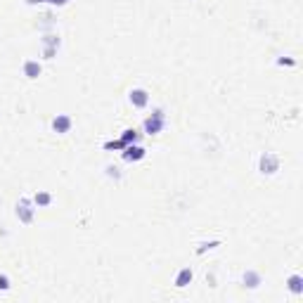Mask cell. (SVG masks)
<instances>
[{
  "label": "cell",
  "mask_w": 303,
  "mask_h": 303,
  "mask_svg": "<svg viewBox=\"0 0 303 303\" xmlns=\"http://www.w3.org/2000/svg\"><path fill=\"white\" fill-rule=\"evenodd\" d=\"M163 128H166V111H163L161 107L154 109V111L142 121V131L147 133V135H159Z\"/></svg>",
  "instance_id": "obj_1"
},
{
  "label": "cell",
  "mask_w": 303,
  "mask_h": 303,
  "mask_svg": "<svg viewBox=\"0 0 303 303\" xmlns=\"http://www.w3.org/2000/svg\"><path fill=\"white\" fill-rule=\"evenodd\" d=\"M15 213H17V218L22 220L24 225H31L33 218H36V204H33V199H29V197H22V199L17 202Z\"/></svg>",
  "instance_id": "obj_2"
},
{
  "label": "cell",
  "mask_w": 303,
  "mask_h": 303,
  "mask_svg": "<svg viewBox=\"0 0 303 303\" xmlns=\"http://www.w3.org/2000/svg\"><path fill=\"white\" fill-rule=\"evenodd\" d=\"M258 171L263 173V175H275V173L280 171V156L275 154V152L261 154V159H258Z\"/></svg>",
  "instance_id": "obj_3"
},
{
  "label": "cell",
  "mask_w": 303,
  "mask_h": 303,
  "mask_svg": "<svg viewBox=\"0 0 303 303\" xmlns=\"http://www.w3.org/2000/svg\"><path fill=\"white\" fill-rule=\"evenodd\" d=\"M149 100H152V97H149V93L145 88H133L131 93H128V102H131L135 109H145L149 104Z\"/></svg>",
  "instance_id": "obj_4"
},
{
  "label": "cell",
  "mask_w": 303,
  "mask_h": 303,
  "mask_svg": "<svg viewBox=\"0 0 303 303\" xmlns=\"http://www.w3.org/2000/svg\"><path fill=\"white\" fill-rule=\"evenodd\" d=\"M145 156H147V149H145V147H140L138 142H135V145H128V147L124 149V161H128V163L142 161Z\"/></svg>",
  "instance_id": "obj_5"
},
{
  "label": "cell",
  "mask_w": 303,
  "mask_h": 303,
  "mask_svg": "<svg viewBox=\"0 0 303 303\" xmlns=\"http://www.w3.org/2000/svg\"><path fill=\"white\" fill-rule=\"evenodd\" d=\"M52 131L54 133H59V135H64V133H69L71 131V126H74V118L69 116V114H57V116L52 118Z\"/></svg>",
  "instance_id": "obj_6"
},
{
  "label": "cell",
  "mask_w": 303,
  "mask_h": 303,
  "mask_svg": "<svg viewBox=\"0 0 303 303\" xmlns=\"http://www.w3.org/2000/svg\"><path fill=\"white\" fill-rule=\"evenodd\" d=\"M192 280H195V272H192V268H180L178 275H175V287L178 289H185L187 284H192Z\"/></svg>",
  "instance_id": "obj_7"
},
{
  "label": "cell",
  "mask_w": 303,
  "mask_h": 303,
  "mask_svg": "<svg viewBox=\"0 0 303 303\" xmlns=\"http://www.w3.org/2000/svg\"><path fill=\"white\" fill-rule=\"evenodd\" d=\"M22 69H24V76H26V78H31V81H33V78H38V76H40V71H43V67H40L38 59H26Z\"/></svg>",
  "instance_id": "obj_8"
},
{
  "label": "cell",
  "mask_w": 303,
  "mask_h": 303,
  "mask_svg": "<svg viewBox=\"0 0 303 303\" xmlns=\"http://www.w3.org/2000/svg\"><path fill=\"white\" fill-rule=\"evenodd\" d=\"M241 282H244V287L256 289L258 284L263 282V277H261V272H256V270H247L244 275H241Z\"/></svg>",
  "instance_id": "obj_9"
},
{
  "label": "cell",
  "mask_w": 303,
  "mask_h": 303,
  "mask_svg": "<svg viewBox=\"0 0 303 303\" xmlns=\"http://www.w3.org/2000/svg\"><path fill=\"white\" fill-rule=\"evenodd\" d=\"M287 289L291 291V294H303V277L298 275V272H294V275H289V280H287Z\"/></svg>",
  "instance_id": "obj_10"
},
{
  "label": "cell",
  "mask_w": 303,
  "mask_h": 303,
  "mask_svg": "<svg viewBox=\"0 0 303 303\" xmlns=\"http://www.w3.org/2000/svg\"><path fill=\"white\" fill-rule=\"evenodd\" d=\"M33 204H36V209H45L52 204V195L50 192H36L33 195Z\"/></svg>",
  "instance_id": "obj_11"
},
{
  "label": "cell",
  "mask_w": 303,
  "mask_h": 303,
  "mask_svg": "<svg viewBox=\"0 0 303 303\" xmlns=\"http://www.w3.org/2000/svg\"><path fill=\"white\" fill-rule=\"evenodd\" d=\"M40 43H43V47H54V50H59V45H62V40H59L57 33H45L40 38Z\"/></svg>",
  "instance_id": "obj_12"
},
{
  "label": "cell",
  "mask_w": 303,
  "mask_h": 303,
  "mask_svg": "<svg viewBox=\"0 0 303 303\" xmlns=\"http://www.w3.org/2000/svg\"><path fill=\"white\" fill-rule=\"evenodd\" d=\"M121 140H124L126 145H135V142L140 140V133L135 131V128H126V131L121 133Z\"/></svg>",
  "instance_id": "obj_13"
},
{
  "label": "cell",
  "mask_w": 303,
  "mask_h": 303,
  "mask_svg": "<svg viewBox=\"0 0 303 303\" xmlns=\"http://www.w3.org/2000/svg\"><path fill=\"white\" fill-rule=\"evenodd\" d=\"M126 147H128V145H126V142L121 140V138H118V140H109V142H104V149H107V152H111V149H121V152H124Z\"/></svg>",
  "instance_id": "obj_14"
},
{
  "label": "cell",
  "mask_w": 303,
  "mask_h": 303,
  "mask_svg": "<svg viewBox=\"0 0 303 303\" xmlns=\"http://www.w3.org/2000/svg\"><path fill=\"white\" fill-rule=\"evenodd\" d=\"M29 5H38V3H50V5H57V8H62V5H67L69 0H26Z\"/></svg>",
  "instance_id": "obj_15"
},
{
  "label": "cell",
  "mask_w": 303,
  "mask_h": 303,
  "mask_svg": "<svg viewBox=\"0 0 303 303\" xmlns=\"http://www.w3.org/2000/svg\"><path fill=\"white\" fill-rule=\"evenodd\" d=\"M218 244H220V241H209V244H206V241H204V244H199V249H197V254H204V251H206V249H216V247H218Z\"/></svg>",
  "instance_id": "obj_16"
},
{
  "label": "cell",
  "mask_w": 303,
  "mask_h": 303,
  "mask_svg": "<svg viewBox=\"0 0 303 303\" xmlns=\"http://www.w3.org/2000/svg\"><path fill=\"white\" fill-rule=\"evenodd\" d=\"M10 289V277L8 275H0V291H8Z\"/></svg>",
  "instance_id": "obj_17"
},
{
  "label": "cell",
  "mask_w": 303,
  "mask_h": 303,
  "mask_svg": "<svg viewBox=\"0 0 303 303\" xmlns=\"http://www.w3.org/2000/svg\"><path fill=\"white\" fill-rule=\"evenodd\" d=\"M54 54H57V50H54V47H43V59H52Z\"/></svg>",
  "instance_id": "obj_18"
},
{
  "label": "cell",
  "mask_w": 303,
  "mask_h": 303,
  "mask_svg": "<svg viewBox=\"0 0 303 303\" xmlns=\"http://www.w3.org/2000/svg\"><path fill=\"white\" fill-rule=\"evenodd\" d=\"M277 64H280V67H294L296 59H277Z\"/></svg>",
  "instance_id": "obj_19"
},
{
  "label": "cell",
  "mask_w": 303,
  "mask_h": 303,
  "mask_svg": "<svg viewBox=\"0 0 303 303\" xmlns=\"http://www.w3.org/2000/svg\"><path fill=\"white\" fill-rule=\"evenodd\" d=\"M109 175H114V178H121V173H118V168H114V166H107Z\"/></svg>",
  "instance_id": "obj_20"
}]
</instances>
